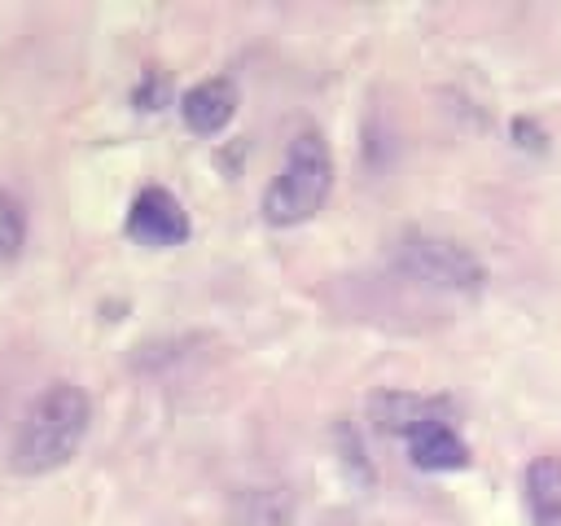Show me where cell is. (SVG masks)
Wrapping results in <instances>:
<instances>
[{"instance_id": "6da1fadb", "label": "cell", "mask_w": 561, "mask_h": 526, "mask_svg": "<svg viewBox=\"0 0 561 526\" xmlns=\"http://www.w3.org/2000/svg\"><path fill=\"white\" fill-rule=\"evenodd\" d=\"M88 421H92V403L79 386L70 381H53L31 408L26 416L18 421V434H13V447H9V465L26 478H39V473H53L61 469L83 434H88Z\"/></svg>"}, {"instance_id": "7a4b0ae2", "label": "cell", "mask_w": 561, "mask_h": 526, "mask_svg": "<svg viewBox=\"0 0 561 526\" xmlns=\"http://www.w3.org/2000/svg\"><path fill=\"white\" fill-rule=\"evenodd\" d=\"M329 188H333V153H329V140L316 127H302L289 140L280 171L263 188V219L272 228H298V224H307L329 202Z\"/></svg>"}, {"instance_id": "3957f363", "label": "cell", "mask_w": 561, "mask_h": 526, "mask_svg": "<svg viewBox=\"0 0 561 526\" xmlns=\"http://www.w3.org/2000/svg\"><path fill=\"white\" fill-rule=\"evenodd\" d=\"M394 263L403 276L430 285V289H447V294H478L486 281V267L456 241L447 237H430V232H408L394 245Z\"/></svg>"}, {"instance_id": "277c9868", "label": "cell", "mask_w": 561, "mask_h": 526, "mask_svg": "<svg viewBox=\"0 0 561 526\" xmlns=\"http://www.w3.org/2000/svg\"><path fill=\"white\" fill-rule=\"evenodd\" d=\"M188 215L180 206V197L162 184H145L131 206H127V237L149 245V250H167V245H184L188 241Z\"/></svg>"}, {"instance_id": "5b68a950", "label": "cell", "mask_w": 561, "mask_h": 526, "mask_svg": "<svg viewBox=\"0 0 561 526\" xmlns=\"http://www.w3.org/2000/svg\"><path fill=\"white\" fill-rule=\"evenodd\" d=\"M403 443H408V460L416 469H425V473H451V469H465L469 465V447L456 434V425L447 421V412L425 416L421 425H412L403 434Z\"/></svg>"}, {"instance_id": "8992f818", "label": "cell", "mask_w": 561, "mask_h": 526, "mask_svg": "<svg viewBox=\"0 0 561 526\" xmlns=\"http://www.w3.org/2000/svg\"><path fill=\"white\" fill-rule=\"evenodd\" d=\"M232 114H237V88H232V79H224V75L202 79V83H193V88L180 96V118H184V127L197 132V136L224 132V127L232 123Z\"/></svg>"}, {"instance_id": "52a82bcc", "label": "cell", "mask_w": 561, "mask_h": 526, "mask_svg": "<svg viewBox=\"0 0 561 526\" xmlns=\"http://www.w3.org/2000/svg\"><path fill=\"white\" fill-rule=\"evenodd\" d=\"M526 491V513L535 526H561V460L557 456H535L522 478Z\"/></svg>"}, {"instance_id": "ba28073f", "label": "cell", "mask_w": 561, "mask_h": 526, "mask_svg": "<svg viewBox=\"0 0 561 526\" xmlns=\"http://www.w3.org/2000/svg\"><path fill=\"white\" fill-rule=\"evenodd\" d=\"M438 412H447L443 399H416V395H399V390L373 399V416L390 434H408L412 425H421L425 416H438Z\"/></svg>"}, {"instance_id": "9c48e42d", "label": "cell", "mask_w": 561, "mask_h": 526, "mask_svg": "<svg viewBox=\"0 0 561 526\" xmlns=\"http://www.w3.org/2000/svg\"><path fill=\"white\" fill-rule=\"evenodd\" d=\"M22 241H26V210L9 188H0V263L13 259Z\"/></svg>"}, {"instance_id": "30bf717a", "label": "cell", "mask_w": 561, "mask_h": 526, "mask_svg": "<svg viewBox=\"0 0 561 526\" xmlns=\"http://www.w3.org/2000/svg\"><path fill=\"white\" fill-rule=\"evenodd\" d=\"M513 136H522V145H526V149H543V145H539L543 136H539V132H535L526 118H517V123H513Z\"/></svg>"}]
</instances>
